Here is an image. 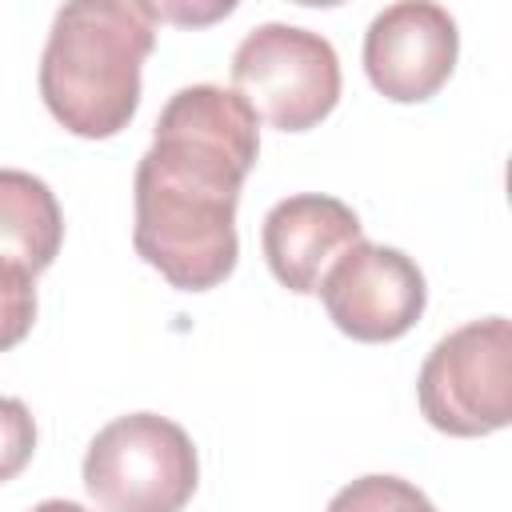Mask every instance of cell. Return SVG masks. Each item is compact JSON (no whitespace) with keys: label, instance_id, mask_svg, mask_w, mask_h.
Wrapping results in <instances>:
<instances>
[{"label":"cell","instance_id":"9c48e42d","mask_svg":"<svg viewBox=\"0 0 512 512\" xmlns=\"http://www.w3.org/2000/svg\"><path fill=\"white\" fill-rule=\"evenodd\" d=\"M64 244V212L56 192L20 168H0V256L40 276Z\"/></svg>","mask_w":512,"mask_h":512},{"label":"cell","instance_id":"30bf717a","mask_svg":"<svg viewBox=\"0 0 512 512\" xmlns=\"http://www.w3.org/2000/svg\"><path fill=\"white\" fill-rule=\"evenodd\" d=\"M328 512H436V504L416 484H408L400 476L372 472V476L344 484L332 496Z\"/></svg>","mask_w":512,"mask_h":512},{"label":"cell","instance_id":"7c38bea8","mask_svg":"<svg viewBox=\"0 0 512 512\" xmlns=\"http://www.w3.org/2000/svg\"><path fill=\"white\" fill-rule=\"evenodd\" d=\"M36 452V420L24 400L0 396V484L16 480Z\"/></svg>","mask_w":512,"mask_h":512},{"label":"cell","instance_id":"5b68a950","mask_svg":"<svg viewBox=\"0 0 512 512\" xmlns=\"http://www.w3.org/2000/svg\"><path fill=\"white\" fill-rule=\"evenodd\" d=\"M232 92L280 132L316 128L340 100V56L328 36L296 24H256L232 52Z\"/></svg>","mask_w":512,"mask_h":512},{"label":"cell","instance_id":"4fadbf2b","mask_svg":"<svg viewBox=\"0 0 512 512\" xmlns=\"http://www.w3.org/2000/svg\"><path fill=\"white\" fill-rule=\"evenodd\" d=\"M32 512H88V508L76 504V500H40Z\"/></svg>","mask_w":512,"mask_h":512},{"label":"cell","instance_id":"277c9868","mask_svg":"<svg viewBox=\"0 0 512 512\" xmlns=\"http://www.w3.org/2000/svg\"><path fill=\"white\" fill-rule=\"evenodd\" d=\"M424 420L444 436H492L512 420V324L472 320L436 340L416 376Z\"/></svg>","mask_w":512,"mask_h":512},{"label":"cell","instance_id":"6da1fadb","mask_svg":"<svg viewBox=\"0 0 512 512\" xmlns=\"http://www.w3.org/2000/svg\"><path fill=\"white\" fill-rule=\"evenodd\" d=\"M260 156V120L240 92L188 84L156 116L136 164L132 244L180 292H208L236 268V204Z\"/></svg>","mask_w":512,"mask_h":512},{"label":"cell","instance_id":"3957f363","mask_svg":"<svg viewBox=\"0 0 512 512\" xmlns=\"http://www.w3.org/2000/svg\"><path fill=\"white\" fill-rule=\"evenodd\" d=\"M80 472L100 512H180L200 484V456L176 420L128 412L92 436Z\"/></svg>","mask_w":512,"mask_h":512},{"label":"cell","instance_id":"8992f818","mask_svg":"<svg viewBox=\"0 0 512 512\" xmlns=\"http://www.w3.org/2000/svg\"><path fill=\"white\" fill-rule=\"evenodd\" d=\"M316 292L328 320L360 344L400 340L428 304V284L416 260L372 240H356L340 252Z\"/></svg>","mask_w":512,"mask_h":512},{"label":"cell","instance_id":"52a82bcc","mask_svg":"<svg viewBox=\"0 0 512 512\" xmlns=\"http://www.w3.org/2000/svg\"><path fill=\"white\" fill-rule=\"evenodd\" d=\"M460 56V32L448 8L400 0L372 16L364 32V72L384 100L420 104L436 96Z\"/></svg>","mask_w":512,"mask_h":512},{"label":"cell","instance_id":"8fae6325","mask_svg":"<svg viewBox=\"0 0 512 512\" xmlns=\"http://www.w3.org/2000/svg\"><path fill=\"white\" fill-rule=\"evenodd\" d=\"M36 324V276L0 256V352L16 348Z\"/></svg>","mask_w":512,"mask_h":512},{"label":"cell","instance_id":"7a4b0ae2","mask_svg":"<svg viewBox=\"0 0 512 512\" xmlns=\"http://www.w3.org/2000/svg\"><path fill=\"white\" fill-rule=\"evenodd\" d=\"M156 48L152 8L140 0H76L52 20L40 56V96L60 128L108 140L140 108V68Z\"/></svg>","mask_w":512,"mask_h":512},{"label":"cell","instance_id":"ba28073f","mask_svg":"<svg viewBox=\"0 0 512 512\" xmlns=\"http://www.w3.org/2000/svg\"><path fill=\"white\" fill-rule=\"evenodd\" d=\"M356 240H364L360 216L344 200L324 192L288 196L272 204L260 224V248L268 268L296 296H312L332 260Z\"/></svg>","mask_w":512,"mask_h":512}]
</instances>
